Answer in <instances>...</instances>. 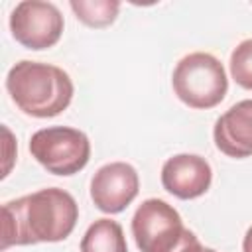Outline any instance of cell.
Instances as JSON below:
<instances>
[{"mask_svg":"<svg viewBox=\"0 0 252 252\" xmlns=\"http://www.w3.org/2000/svg\"><path fill=\"white\" fill-rule=\"evenodd\" d=\"M132 236L142 252H203L197 234L163 199H146L132 217Z\"/></svg>","mask_w":252,"mask_h":252,"instance_id":"3","label":"cell"},{"mask_svg":"<svg viewBox=\"0 0 252 252\" xmlns=\"http://www.w3.org/2000/svg\"><path fill=\"white\" fill-rule=\"evenodd\" d=\"M242 252H252V226L246 230V234L242 238Z\"/></svg>","mask_w":252,"mask_h":252,"instance_id":"13","label":"cell"},{"mask_svg":"<svg viewBox=\"0 0 252 252\" xmlns=\"http://www.w3.org/2000/svg\"><path fill=\"white\" fill-rule=\"evenodd\" d=\"M230 77L242 89L252 91V37L240 41L230 53Z\"/></svg>","mask_w":252,"mask_h":252,"instance_id":"12","label":"cell"},{"mask_svg":"<svg viewBox=\"0 0 252 252\" xmlns=\"http://www.w3.org/2000/svg\"><path fill=\"white\" fill-rule=\"evenodd\" d=\"M140 177L134 165L126 161H110L98 167L91 179V199L98 211L122 213L138 195Z\"/></svg>","mask_w":252,"mask_h":252,"instance_id":"7","label":"cell"},{"mask_svg":"<svg viewBox=\"0 0 252 252\" xmlns=\"http://www.w3.org/2000/svg\"><path fill=\"white\" fill-rule=\"evenodd\" d=\"M77 20L89 28H106L114 24L120 2L114 0H73L69 2Z\"/></svg>","mask_w":252,"mask_h":252,"instance_id":"11","label":"cell"},{"mask_svg":"<svg viewBox=\"0 0 252 252\" xmlns=\"http://www.w3.org/2000/svg\"><path fill=\"white\" fill-rule=\"evenodd\" d=\"M215 146L228 158L252 156V98L232 104L220 114L213 128Z\"/></svg>","mask_w":252,"mask_h":252,"instance_id":"9","label":"cell"},{"mask_svg":"<svg viewBox=\"0 0 252 252\" xmlns=\"http://www.w3.org/2000/svg\"><path fill=\"white\" fill-rule=\"evenodd\" d=\"M81 252H128L120 222L112 219H96L81 238Z\"/></svg>","mask_w":252,"mask_h":252,"instance_id":"10","label":"cell"},{"mask_svg":"<svg viewBox=\"0 0 252 252\" xmlns=\"http://www.w3.org/2000/svg\"><path fill=\"white\" fill-rule=\"evenodd\" d=\"M32 158L53 175H75L91 158V142L83 130L71 126H47L30 138Z\"/></svg>","mask_w":252,"mask_h":252,"instance_id":"5","label":"cell"},{"mask_svg":"<svg viewBox=\"0 0 252 252\" xmlns=\"http://www.w3.org/2000/svg\"><path fill=\"white\" fill-rule=\"evenodd\" d=\"M12 37L26 49L41 51L53 47L63 35V16L51 2L24 0L10 14Z\"/></svg>","mask_w":252,"mask_h":252,"instance_id":"6","label":"cell"},{"mask_svg":"<svg viewBox=\"0 0 252 252\" xmlns=\"http://www.w3.org/2000/svg\"><path fill=\"white\" fill-rule=\"evenodd\" d=\"M171 87L183 104L195 110H207L222 102L228 91V79L222 63L215 55L193 51L175 65Z\"/></svg>","mask_w":252,"mask_h":252,"instance_id":"4","label":"cell"},{"mask_svg":"<svg viewBox=\"0 0 252 252\" xmlns=\"http://www.w3.org/2000/svg\"><path fill=\"white\" fill-rule=\"evenodd\" d=\"M79 219V205L59 187L39 189L2 205L0 248L65 240Z\"/></svg>","mask_w":252,"mask_h":252,"instance_id":"1","label":"cell"},{"mask_svg":"<svg viewBox=\"0 0 252 252\" xmlns=\"http://www.w3.org/2000/svg\"><path fill=\"white\" fill-rule=\"evenodd\" d=\"M6 91L28 116L51 118L73 100V81L67 71L41 61H18L6 75Z\"/></svg>","mask_w":252,"mask_h":252,"instance_id":"2","label":"cell"},{"mask_svg":"<svg viewBox=\"0 0 252 252\" xmlns=\"http://www.w3.org/2000/svg\"><path fill=\"white\" fill-rule=\"evenodd\" d=\"M203 252H217V250H213V248H203Z\"/></svg>","mask_w":252,"mask_h":252,"instance_id":"14","label":"cell"},{"mask_svg":"<svg viewBox=\"0 0 252 252\" xmlns=\"http://www.w3.org/2000/svg\"><path fill=\"white\" fill-rule=\"evenodd\" d=\"M213 181L209 161L197 154H175L161 165L163 189L183 201L205 195Z\"/></svg>","mask_w":252,"mask_h":252,"instance_id":"8","label":"cell"}]
</instances>
